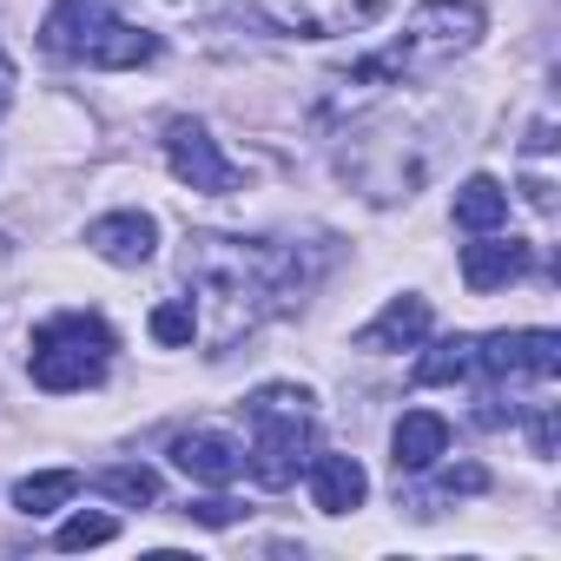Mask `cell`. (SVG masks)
I'll use <instances>...</instances> for the list:
<instances>
[{"instance_id": "obj_1", "label": "cell", "mask_w": 561, "mask_h": 561, "mask_svg": "<svg viewBox=\"0 0 561 561\" xmlns=\"http://www.w3.org/2000/svg\"><path fill=\"white\" fill-rule=\"evenodd\" d=\"M185 277L205 298V344L225 357L238 337H251L264 318H277L305 291V264L298 251L271 244V238H225V231H192L185 238Z\"/></svg>"}, {"instance_id": "obj_2", "label": "cell", "mask_w": 561, "mask_h": 561, "mask_svg": "<svg viewBox=\"0 0 561 561\" xmlns=\"http://www.w3.org/2000/svg\"><path fill=\"white\" fill-rule=\"evenodd\" d=\"M482 27H489L482 0H423V8H410L403 34H397L383 54L357 60V67L337 73V80H344V87H403V80H416V73H436V67L462 60V54L482 41Z\"/></svg>"}, {"instance_id": "obj_3", "label": "cell", "mask_w": 561, "mask_h": 561, "mask_svg": "<svg viewBox=\"0 0 561 561\" xmlns=\"http://www.w3.org/2000/svg\"><path fill=\"white\" fill-rule=\"evenodd\" d=\"M41 47L67 67H93V73H126V67L159 60V34L119 21L106 0H60L41 21Z\"/></svg>"}, {"instance_id": "obj_4", "label": "cell", "mask_w": 561, "mask_h": 561, "mask_svg": "<svg viewBox=\"0 0 561 561\" xmlns=\"http://www.w3.org/2000/svg\"><path fill=\"white\" fill-rule=\"evenodd\" d=\"M244 416H251V449H244L251 482L291 489L305 456H311V390L305 383H264V390H251Z\"/></svg>"}, {"instance_id": "obj_5", "label": "cell", "mask_w": 561, "mask_h": 561, "mask_svg": "<svg viewBox=\"0 0 561 561\" xmlns=\"http://www.w3.org/2000/svg\"><path fill=\"white\" fill-rule=\"evenodd\" d=\"M113 351H119V344H113V331H106L93 311H60V318L34 324V337H27V370H34L41 390L67 397V390H93V383L106 377Z\"/></svg>"}, {"instance_id": "obj_6", "label": "cell", "mask_w": 561, "mask_h": 561, "mask_svg": "<svg viewBox=\"0 0 561 561\" xmlns=\"http://www.w3.org/2000/svg\"><path fill=\"white\" fill-rule=\"evenodd\" d=\"M476 370L495 383V390H548L554 370H561V337L554 331H495V337H476Z\"/></svg>"}, {"instance_id": "obj_7", "label": "cell", "mask_w": 561, "mask_h": 561, "mask_svg": "<svg viewBox=\"0 0 561 561\" xmlns=\"http://www.w3.org/2000/svg\"><path fill=\"white\" fill-rule=\"evenodd\" d=\"M397 0H257V14L277 34H298V41H337V34H364L377 27Z\"/></svg>"}, {"instance_id": "obj_8", "label": "cell", "mask_w": 561, "mask_h": 561, "mask_svg": "<svg viewBox=\"0 0 561 561\" xmlns=\"http://www.w3.org/2000/svg\"><path fill=\"white\" fill-rule=\"evenodd\" d=\"M165 165H172L179 185L211 192V198H225V192L244 185V165H231V159L218 152V139H211L198 119H172V126H165Z\"/></svg>"}, {"instance_id": "obj_9", "label": "cell", "mask_w": 561, "mask_h": 561, "mask_svg": "<svg viewBox=\"0 0 561 561\" xmlns=\"http://www.w3.org/2000/svg\"><path fill=\"white\" fill-rule=\"evenodd\" d=\"M87 251L106 257V264H119V271H139L159 251V218L152 211H106V218L87 225Z\"/></svg>"}, {"instance_id": "obj_10", "label": "cell", "mask_w": 561, "mask_h": 561, "mask_svg": "<svg viewBox=\"0 0 561 561\" xmlns=\"http://www.w3.org/2000/svg\"><path fill=\"white\" fill-rule=\"evenodd\" d=\"M528 264H535L528 238H489V231H476V244H462V285L469 291H502V285H515V277H528Z\"/></svg>"}, {"instance_id": "obj_11", "label": "cell", "mask_w": 561, "mask_h": 561, "mask_svg": "<svg viewBox=\"0 0 561 561\" xmlns=\"http://www.w3.org/2000/svg\"><path fill=\"white\" fill-rule=\"evenodd\" d=\"M172 469H185L205 489H231L244 476V449L218 430H185V436H172Z\"/></svg>"}, {"instance_id": "obj_12", "label": "cell", "mask_w": 561, "mask_h": 561, "mask_svg": "<svg viewBox=\"0 0 561 561\" xmlns=\"http://www.w3.org/2000/svg\"><path fill=\"white\" fill-rule=\"evenodd\" d=\"M430 337V298H416V291H403V298H390L364 331H357V351H416Z\"/></svg>"}, {"instance_id": "obj_13", "label": "cell", "mask_w": 561, "mask_h": 561, "mask_svg": "<svg viewBox=\"0 0 561 561\" xmlns=\"http://www.w3.org/2000/svg\"><path fill=\"white\" fill-rule=\"evenodd\" d=\"M443 449H449V423H443L436 410H403V416H397V430H390V462H397V476L436 469Z\"/></svg>"}, {"instance_id": "obj_14", "label": "cell", "mask_w": 561, "mask_h": 561, "mask_svg": "<svg viewBox=\"0 0 561 561\" xmlns=\"http://www.w3.org/2000/svg\"><path fill=\"white\" fill-rule=\"evenodd\" d=\"M305 469H311V508H324V515H351V508H364L370 476H364L357 456H311Z\"/></svg>"}, {"instance_id": "obj_15", "label": "cell", "mask_w": 561, "mask_h": 561, "mask_svg": "<svg viewBox=\"0 0 561 561\" xmlns=\"http://www.w3.org/2000/svg\"><path fill=\"white\" fill-rule=\"evenodd\" d=\"M449 218H456L462 231H495V225L508 218V192H502L489 172H476V179H462V192H456Z\"/></svg>"}, {"instance_id": "obj_16", "label": "cell", "mask_w": 561, "mask_h": 561, "mask_svg": "<svg viewBox=\"0 0 561 561\" xmlns=\"http://www.w3.org/2000/svg\"><path fill=\"white\" fill-rule=\"evenodd\" d=\"M416 390H430V383H469L476 377V337H443L430 357H416Z\"/></svg>"}, {"instance_id": "obj_17", "label": "cell", "mask_w": 561, "mask_h": 561, "mask_svg": "<svg viewBox=\"0 0 561 561\" xmlns=\"http://www.w3.org/2000/svg\"><path fill=\"white\" fill-rule=\"evenodd\" d=\"M73 495H80V469H41V476H21L14 482V508L21 515H54Z\"/></svg>"}, {"instance_id": "obj_18", "label": "cell", "mask_w": 561, "mask_h": 561, "mask_svg": "<svg viewBox=\"0 0 561 561\" xmlns=\"http://www.w3.org/2000/svg\"><path fill=\"white\" fill-rule=\"evenodd\" d=\"M93 489H100L106 502H119V508H146V502H159V476H152L146 462H113V469H93Z\"/></svg>"}, {"instance_id": "obj_19", "label": "cell", "mask_w": 561, "mask_h": 561, "mask_svg": "<svg viewBox=\"0 0 561 561\" xmlns=\"http://www.w3.org/2000/svg\"><path fill=\"white\" fill-rule=\"evenodd\" d=\"M192 337H198V311H192V298H165V305L152 311V344L179 351V344H192Z\"/></svg>"}, {"instance_id": "obj_20", "label": "cell", "mask_w": 561, "mask_h": 561, "mask_svg": "<svg viewBox=\"0 0 561 561\" xmlns=\"http://www.w3.org/2000/svg\"><path fill=\"white\" fill-rule=\"evenodd\" d=\"M113 535H119V522H113V515H73L54 541H60V548H100V541H113Z\"/></svg>"}, {"instance_id": "obj_21", "label": "cell", "mask_w": 561, "mask_h": 561, "mask_svg": "<svg viewBox=\"0 0 561 561\" xmlns=\"http://www.w3.org/2000/svg\"><path fill=\"white\" fill-rule=\"evenodd\" d=\"M482 489H489V469H482V462H462V469H443L430 495L443 502V495H482Z\"/></svg>"}, {"instance_id": "obj_22", "label": "cell", "mask_w": 561, "mask_h": 561, "mask_svg": "<svg viewBox=\"0 0 561 561\" xmlns=\"http://www.w3.org/2000/svg\"><path fill=\"white\" fill-rule=\"evenodd\" d=\"M185 515L205 522V528H225V522H238V502H218V495H211V502H192Z\"/></svg>"}, {"instance_id": "obj_23", "label": "cell", "mask_w": 561, "mask_h": 561, "mask_svg": "<svg viewBox=\"0 0 561 561\" xmlns=\"http://www.w3.org/2000/svg\"><path fill=\"white\" fill-rule=\"evenodd\" d=\"M548 146H554V126H548V119H535V126H528V152H548Z\"/></svg>"}, {"instance_id": "obj_24", "label": "cell", "mask_w": 561, "mask_h": 561, "mask_svg": "<svg viewBox=\"0 0 561 561\" xmlns=\"http://www.w3.org/2000/svg\"><path fill=\"white\" fill-rule=\"evenodd\" d=\"M14 106V67H8V54H0V113Z\"/></svg>"}, {"instance_id": "obj_25", "label": "cell", "mask_w": 561, "mask_h": 561, "mask_svg": "<svg viewBox=\"0 0 561 561\" xmlns=\"http://www.w3.org/2000/svg\"><path fill=\"white\" fill-rule=\"evenodd\" d=\"M0 257H8V231H0Z\"/></svg>"}]
</instances>
